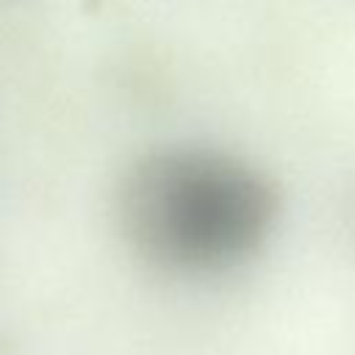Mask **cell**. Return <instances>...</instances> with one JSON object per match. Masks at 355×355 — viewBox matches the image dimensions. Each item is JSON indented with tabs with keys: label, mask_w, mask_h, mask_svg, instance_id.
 I'll return each instance as SVG.
<instances>
[{
	"label": "cell",
	"mask_w": 355,
	"mask_h": 355,
	"mask_svg": "<svg viewBox=\"0 0 355 355\" xmlns=\"http://www.w3.org/2000/svg\"><path fill=\"white\" fill-rule=\"evenodd\" d=\"M119 216L130 244L172 272H222L272 233L277 191L252 164L211 147H161L122 180Z\"/></svg>",
	"instance_id": "6da1fadb"
}]
</instances>
